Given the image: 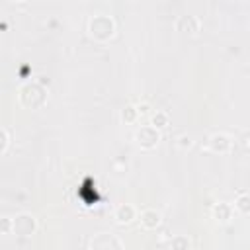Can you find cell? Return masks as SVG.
<instances>
[{
	"mask_svg": "<svg viewBox=\"0 0 250 250\" xmlns=\"http://www.w3.org/2000/svg\"><path fill=\"white\" fill-rule=\"evenodd\" d=\"M47 88L39 82V80H27L20 86L18 90V102L25 107V109H39L47 104Z\"/></svg>",
	"mask_w": 250,
	"mask_h": 250,
	"instance_id": "obj_1",
	"label": "cell"
},
{
	"mask_svg": "<svg viewBox=\"0 0 250 250\" xmlns=\"http://www.w3.org/2000/svg\"><path fill=\"white\" fill-rule=\"evenodd\" d=\"M115 20L107 14H94L88 20V31L96 41H109L115 35Z\"/></svg>",
	"mask_w": 250,
	"mask_h": 250,
	"instance_id": "obj_2",
	"label": "cell"
},
{
	"mask_svg": "<svg viewBox=\"0 0 250 250\" xmlns=\"http://www.w3.org/2000/svg\"><path fill=\"white\" fill-rule=\"evenodd\" d=\"M35 230H37V219L31 213L21 211L12 217V234L25 238V236L35 234Z\"/></svg>",
	"mask_w": 250,
	"mask_h": 250,
	"instance_id": "obj_3",
	"label": "cell"
},
{
	"mask_svg": "<svg viewBox=\"0 0 250 250\" xmlns=\"http://www.w3.org/2000/svg\"><path fill=\"white\" fill-rule=\"evenodd\" d=\"M88 250H125V244L113 232H98L90 238Z\"/></svg>",
	"mask_w": 250,
	"mask_h": 250,
	"instance_id": "obj_4",
	"label": "cell"
},
{
	"mask_svg": "<svg viewBox=\"0 0 250 250\" xmlns=\"http://www.w3.org/2000/svg\"><path fill=\"white\" fill-rule=\"evenodd\" d=\"M135 143L137 146H141L143 150H152L158 143H160V131L156 127H152L150 123L148 125H141L137 131H135Z\"/></svg>",
	"mask_w": 250,
	"mask_h": 250,
	"instance_id": "obj_5",
	"label": "cell"
},
{
	"mask_svg": "<svg viewBox=\"0 0 250 250\" xmlns=\"http://www.w3.org/2000/svg\"><path fill=\"white\" fill-rule=\"evenodd\" d=\"M234 146V141L229 133H223V131H217L213 135H209L207 139V148L215 154H229Z\"/></svg>",
	"mask_w": 250,
	"mask_h": 250,
	"instance_id": "obj_6",
	"label": "cell"
},
{
	"mask_svg": "<svg viewBox=\"0 0 250 250\" xmlns=\"http://www.w3.org/2000/svg\"><path fill=\"white\" fill-rule=\"evenodd\" d=\"M174 27H176V31H180V33L195 35V33L201 29V21H199V18L193 16V14H182V16L176 18Z\"/></svg>",
	"mask_w": 250,
	"mask_h": 250,
	"instance_id": "obj_7",
	"label": "cell"
},
{
	"mask_svg": "<svg viewBox=\"0 0 250 250\" xmlns=\"http://www.w3.org/2000/svg\"><path fill=\"white\" fill-rule=\"evenodd\" d=\"M139 217V211L133 203H119L115 209H113V221L117 225H129L133 223L135 219Z\"/></svg>",
	"mask_w": 250,
	"mask_h": 250,
	"instance_id": "obj_8",
	"label": "cell"
},
{
	"mask_svg": "<svg viewBox=\"0 0 250 250\" xmlns=\"http://www.w3.org/2000/svg\"><path fill=\"white\" fill-rule=\"evenodd\" d=\"M139 219H141V227L146 229V230H154V229H158L160 223H162L160 211H156V209H152V207L143 209L141 215H139Z\"/></svg>",
	"mask_w": 250,
	"mask_h": 250,
	"instance_id": "obj_9",
	"label": "cell"
},
{
	"mask_svg": "<svg viewBox=\"0 0 250 250\" xmlns=\"http://www.w3.org/2000/svg\"><path fill=\"white\" fill-rule=\"evenodd\" d=\"M211 213H213V219H217L219 223H229L232 219V215H234V207L230 203H227V201H217L213 205Z\"/></svg>",
	"mask_w": 250,
	"mask_h": 250,
	"instance_id": "obj_10",
	"label": "cell"
},
{
	"mask_svg": "<svg viewBox=\"0 0 250 250\" xmlns=\"http://www.w3.org/2000/svg\"><path fill=\"white\" fill-rule=\"evenodd\" d=\"M232 207H234V211L240 213V215H250V191H240V193L234 197Z\"/></svg>",
	"mask_w": 250,
	"mask_h": 250,
	"instance_id": "obj_11",
	"label": "cell"
},
{
	"mask_svg": "<svg viewBox=\"0 0 250 250\" xmlns=\"http://www.w3.org/2000/svg\"><path fill=\"white\" fill-rule=\"evenodd\" d=\"M121 121L123 123H127V125H135V123H139V119H141V115H139V109H137V105L135 104H127L123 109H121Z\"/></svg>",
	"mask_w": 250,
	"mask_h": 250,
	"instance_id": "obj_12",
	"label": "cell"
},
{
	"mask_svg": "<svg viewBox=\"0 0 250 250\" xmlns=\"http://www.w3.org/2000/svg\"><path fill=\"white\" fill-rule=\"evenodd\" d=\"M191 248V240L186 234H174L170 238V250H189Z\"/></svg>",
	"mask_w": 250,
	"mask_h": 250,
	"instance_id": "obj_13",
	"label": "cell"
},
{
	"mask_svg": "<svg viewBox=\"0 0 250 250\" xmlns=\"http://www.w3.org/2000/svg\"><path fill=\"white\" fill-rule=\"evenodd\" d=\"M150 125L156 127L158 131H160V129H166V127L170 125L168 113H166V111H154V113L150 115Z\"/></svg>",
	"mask_w": 250,
	"mask_h": 250,
	"instance_id": "obj_14",
	"label": "cell"
},
{
	"mask_svg": "<svg viewBox=\"0 0 250 250\" xmlns=\"http://www.w3.org/2000/svg\"><path fill=\"white\" fill-rule=\"evenodd\" d=\"M176 145H178V148L188 150V148H191V146H193V139H191V135L182 133V135H178V137H176Z\"/></svg>",
	"mask_w": 250,
	"mask_h": 250,
	"instance_id": "obj_15",
	"label": "cell"
},
{
	"mask_svg": "<svg viewBox=\"0 0 250 250\" xmlns=\"http://www.w3.org/2000/svg\"><path fill=\"white\" fill-rule=\"evenodd\" d=\"M0 135H2V146H0V152L2 154H6L8 152V148H10V131H8V127H2L0 129Z\"/></svg>",
	"mask_w": 250,
	"mask_h": 250,
	"instance_id": "obj_16",
	"label": "cell"
},
{
	"mask_svg": "<svg viewBox=\"0 0 250 250\" xmlns=\"http://www.w3.org/2000/svg\"><path fill=\"white\" fill-rule=\"evenodd\" d=\"M137 105V109H139V115L141 117H145V115H148L150 113V105H148V102H139V104H135Z\"/></svg>",
	"mask_w": 250,
	"mask_h": 250,
	"instance_id": "obj_17",
	"label": "cell"
},
{
	"mask_svg": "<svg viewBox=\"0 0 250 250\" xmlns=\"http://www.w3.org/2000/svg\"><path fill=\"white\" fill-rule=\"evenodd\" d=\"M2 232L4 234H10L12 232V217H4L2 219Z\"/></svg>",
	"mask_w": 250,
	"mask_h": 250,
	"instance_id": "obj_18",
	"label": "cell"
},
{
	"mask_svg": "<svg viewBox=\"0 0 250 250\" xmlns=\"http://www.w3.org/2000/svg\"><path fill=\"white\" fill-rule=\"evenodd\" d=\"M242 146H244L246 150H250V135H244V139H242Z\"/></svg>",
	"mask_w": 250,
	"mask_h": 250,
	"instance_id": "obj_19",
	"label": "cell"
}]
</instances>
